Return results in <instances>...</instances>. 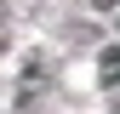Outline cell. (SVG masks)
Masks as SVG:
<instances>
[{
  "label": "cell",
  "instance_id": "1",
  "mask_svg": "<svg viewBox=\"0 0 120 114\" xmlns=\"http://www.w3.org/2000/svg\"><path fill=\"white\" fill-rule=\"evenodd\" d=\"M97 80H103V86H120V46L97 51Z\"/></svg>",
  "mask_w": 120,
  "mask_h": 114
},
{
  "label": "cell",
  "instance_id": "2",
  "mask_svg": "<svg viewBox=\"0 0 120 114\" xmlns=\"http://www.w3.org/2000/svg\"><path fill=\"white\" fill-rule=\"evenodd\" d=\"M92 6H97V11H109V6H120V0H92Z\"/></svg>",
  "mask_w": 120,
  "mask_h": 114
},
{
  "label": "cell",
  "instance_id": "3",
  "mask_svg": "<svg viewBox=\"0 0 120 114\" xmlns=\"http://www.w3.org/2000/svg\"><path fill=\"white\" fill-rule=\"evenodd\" d=\"M114 114H120V108H114Z\"/></svg>",
  "mask_w": 120,
  "mask_h": 114
}]
</instances>
